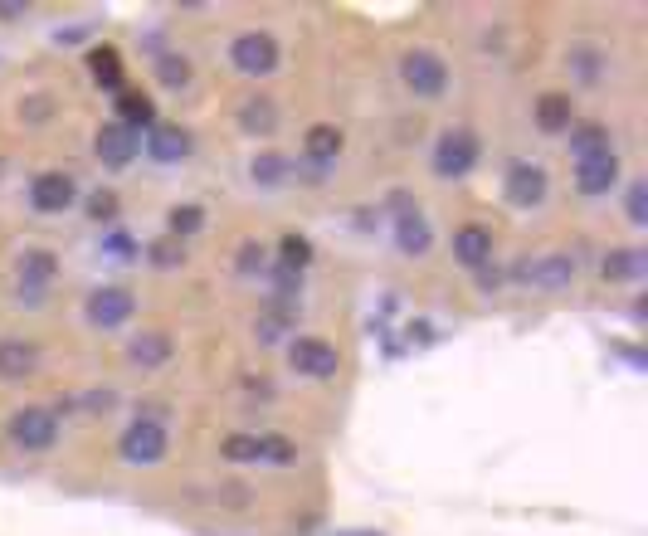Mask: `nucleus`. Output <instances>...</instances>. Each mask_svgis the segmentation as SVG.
I'll list each match as a JSON object with an SVG mask.
<instances>
[{"instance_id":"f257e3e1","label":"nucleus","mask_w":648,"mask_h":536,"mask_svg":"<svg viewBox=\"0 0 648 536\" xmlns=\"http://www.w3.org/2000/svg\"><path fill=\"white\" fill-rule=\"evenodd\" d=\"M478 156H483L478 132H473V127H449V132H439L429 161H434V176H439V181H463V176L478 166Z\"/></svg>"},{"instance_id":"f03ea898","label":"nucleus","mask_w":648,"mask_h":536,"mask_svg":"<svg viewBox=\"0 0 648 536\" xmlns=\"http://www.w3.org/2000/svg\"><path fill=\"white\" fill-rule=\"evenodd\" d=\"M400 83L424 98V103H434V98H444L449 93V64H444V54H434V49H410L405 59H400Z\"/></svg>"},{"instance_id":"7ed1b4c3","label":"nucleus","mask_w":648,"mask_h":536,"mask_svg":"<svg viewBox=\"0 0 648 536\" xmlns=\"http://www.w3.org/2000/svg\"><path fill=\"white\" fill-rule=\"evenodd\" d=\"M117 454H122V463H132V468H156V463L171 454V434H166V424H156V420H132L122 429V439H117Z\"/></svg>"},{"instance_id":"20e7f679","label":"nucleus","mask_w":648,"mask_h":536,"mask_svg":"<svg viewBox=\"0 0 648 536\" xmlns=\"http://www.w3.org/2000/svg\"><path fill=\"white\" fill-rule=\"evenodd\" d=\"M10 444L25 449V454H49L59 444V415L44 410V405H25L10 415Z\"/></svg>"},{"instance_id":"39448f33","label":"nucleus","mask_w":648,"mask_h":536,"mask_svg":"<svg viewBox=\"0 0 648 536\" xmlns=\"http://www.w3.org/2000/svg\"><path fill=\"white\" fill-rule=\"evenodd\" d=\"M229 64L249 78H268L283 64V49H278V39L268 35V30H244V35H234V44H229Z\"/></svg>"},{"instance_id":"423d86ee","label":"nucleus","mask_w":648,"mask_h":536,"mask_svg":"<svg viewBox=\"0 0 648 536\" xmlns=\"http://www.w3.org/2000/svg\"><path fill=\"white\" fill-rule=\"evenodd\" d=\"M288 366L298 376H307V381H332L342 371V356H337V346L327 337H293L288 342Z\"/></svg>"},{"instance_id":"0eeeda50","label":"nucleus","mask_w":648,"mask_h":536,"mask_svg":"<svg viewBox=\"0 0 648 536\" xmlns=\"http://www.w3.org/2000/svg\"><path fill=\"white\" fill-rule=\"evenodd\" d=\"M546 191H551V181H546V166H536V161H512L507 176H502V195L517 210H536L546 200Z\"/></svg>"},{"instance_id":"6e6552de","label":"nucleus","mask_w":648,"mask_h":536,"mask_svg":"<svg viewBox=\"0 0 648 536\" xmlns=\"http://www.w3.org/2000/svg\"><path fill=\"white\" fill-rule=\"evenodd\" d=\"M132 312H137V298H132L127 288H98V293H88V303H83L88 327H98V332H117V327H127Z\"/></svg>"},{"instance_id":"1a4fd4ad","label":"nucleus","mask_w":648,"mask_h":536,"mask_svg":"<svg viewBox=\"0 0 648 536\" xmlns=\"http://www.w3.org/2000/svg\"><path fill=\"white\" fill-rule=\"evenodd\" d=\"M74 200H78V181L69 171H44V176L30 181V205L39 215H64Z\"/></svg>"},{"instance_id":"9d476101","label":"nucleus","mask_w":648,"mask_h":536,"mask_svg":"<svg viewBox=\"0 0 648 536\" xmlns=\"http://www.w3.org/2000/svg\"><path fill=\"white\" fill-rule=\"evenodd\" d=\"M93 152H98V161H103V166L122 171V166H132V161H137V152H142V132H132V127H122V122H103V127H98Z\"/></svg>"},{"instance_id":"9b49d317","label":"nucleus","mask_w":648,"mask_h":536,"mask_svg":"<svg viewBox=\"0 0 648 536\" xmlns=\"http://www.w3.org/2000/svg\"><path fill=\"white\" fill-rule=\"evenodd\" d=\"M517 283H532V288H571L575 278V259L571 254H541V259H527V264L512 268Z\"/></svg>"},{"instance_id":"f8f14e48","label":"nucleus","mask_w":648,"mask_h":536,"mask_svg":"<svg viewBox=\"0 0 648 536\" xmlns=\"http://www.w3.org/2000/svg\"><path fill=\"white\" fill-rule=\"evenodd\" d=\"M619 186V156L605 152V156H590V161H575V191L580 195H610Z\"/></svg>"},{"instance_id":"ddd939ff","label":"nucleus","mask_w":648,"mask_h":536,"mask_svg":"<svg viewBox=\"0 0 648 536\" xmlns=\"http://www.w3.org/2000/svg\"><path fill=\"white\" fill-rule=\"evenodd\" d=\"M142 147H147V156H152V161H161V166H176V161H186V156H191V132H186V127H176V122H156Z\"/></svg>"},{"instance_id":"4468645a","label":"nucleus","mask_w":648,"mask_h":536,"mask_svg":"<svg viewBox=\"0 0 648 536\" xmlns=\"http://www.w3.org/2000/svg\"><path fill=\"white\" fill-rule=\"evenodd\" d=\"M39 371V346L25 337H0V381H30Z\"/></svg>"},{"instance_id":"2eb2a0df","label":"nucleus","mask_w":648,"mask_h":536,"mask_svg":"<svg viewBox=\"0 0 648 536\" xmlns=\"http://www.w3.org/2000/svg\"><path fill=\"white\" fill-rule=\"evenodd\" d=\"M171 356H176V342H171V332H161V327H152V332H137V337L127 342V361H132V366H142V371L166 366Z\"/></svg>"},{"instance_id":"dca6fc26","label":"nucleus","mask_w":648,"mask_h":536,"mask_svg":"<svg viewBox=\"0 0 648 536\" xmlns=\"http://www.w3.org/2000/svg\"><path fill=\"white\" fill-rule=\"evenodd\" d=\"M278 122H283V113H278V103L273 98H244L239 103V132L244 137H259V142H268L273 132H278Z\"/></svg>"},{"instance_id":"f3484780","label":"nucleus","mask_w":648,"mask_h":536,"mask_svg":"<svg viewBox=\"0 0 648 536\" xmlns=\"http://www.w3.org/2000/svg\"><path fill=\"white\" fill-rule=\"evenodd\" d=\"M532 117L546 137H566L571 122H575V103L566 98V93H541V98L532 103Z\"/></svg>"},{"instance_id":"a211bd4d","label":"nucleus","mask_w":648,"mask_h":536,"mask_svg":"<svg viewBox=\"0 0 648 536\" xmlns=\"http://www.w3.org/2000/svg\"><path fill=\"white\" fill-rule=\"evenodd\" d=\"M454 259L463 268H478L493 264V230H483V225H463V230H454Z\"/></svg>"},{"instance_id":"6ab92c4d","label":"nucleus","mask_w":648,"mask_h":536,"mask_svg":"<svg viewBox=\"0 0 648 536\" xmlns=\"http://www.w3.org/2000/svg\"><path fill=\"white\" fill-rule=\"evenodd\" d=\"M395 244H400V254H410V259H424V254H429L434 230H429V220H424L415 205L400 210V220H395Z\"/></svg>"},{"instance_id":"aec40b11","label":"nucleus","mask_w":648,"mask_h":536,"mask_svg":"<svg viewBox=\"0 0 648 536\" xmlns=\"http://www.w3.org/2000/svg\"><path fill=\"white\" fill-rule=\"evenodd\" d=\"M342 147H346L342 127H332V122H312V127H307V137H303V161L332 166V161L342 156Z\"/></svg>"},{"instance_id":"412c9836","label":"nucleus","mask_w":648,"mask_h":536,"mask_svg":"<svg viewBox=\"0 0 648 536\" xmlns=\"http://www.w3.org/2000/svg\"><path fill=\"white\" fill-rule=\"evenodd\" d=\"M571 142V156L575 161H590V156H605V152H614L610 147V127L605 122H571V132H566Z\"/></svg>"},{"instance_id":"4be33fe9","label":"nucleus","mask_w":648,"mask_h":536,"mask_svg":"<svg viewBox=\"0 0 648 536\" xmlns=\"http://www.w3.org/2000/svg\"><path fill=\"white\" fill-rule=\"evenodd\" d=\"M644 249H610L605 259H600V278L605 283H629V278H644Z\"/></svg>"},{"instance_id":"5701e85b","label":"nucleus","mask_w":648,"mask_h":536,"mask_svg":"<svg viewBox=\"0 0 648 536\" xmlns=\"http://www.w3.org/2000/svg\"><path fill=\"white\" fill-rule=\"evenodd\" d=\"M88 74H93L98 88L117 93V88H122V54H117L113 44H93V49H88Z\"/></svg>"},{"instance_id":"b1692460","label":"nucleus","mask_w":648,"mask_h":536,"mask_svg":"<svg viewBox=\"0 0 648 536\" xmlns=\"http://www.w3.org/2000/svg\"><path fill=\"white\" fill-rule=\"evenodd\" d=\"M605 64H610V54H605L600 44H571V54H566V69H571L580 83H600V78H605Z\"/></svg>"},{"instance_id":"393cba45","label":"nucleus","mask_w":648,"mask_h":536,"mask_svg":"<svg viewBox=\"0 0 648 536\" xmlns=\"http://www.w3.org/2000/svg\"><path fill=\"white\" fill-rule=\"evenodd\" d=\"M117 122L122 127H132V132H152L156 127V103L147 98V93H117Z\"/></svg>"},{"instance_id":"a878e982","label":"nucleus","mask_w":648,"mask_h":536,"mask_svg":"<svg viewBox=\"0 0 648 536\" xmlns=\"http://www.w3.org/2000/svg\"><path fill=\"white\" fill-rule=\"evenodd\" d=\"M249 176H254L259 186H268V191H273V186H283V181L293 176V161H288V156H278V152H259L254 161H249Z\"/></svg>"},{"instance_id":"bb28decb","label":"nucleus","mask_w":648,"mask_h":536,"mask_svg":"<svg viewBox=\"0 0 648 536\" xmlns=\"http://www.w3.org/2000/svg\"><path fill=\"white\" fill-rule=\"evenodd\" d=\"M54 254L49 249H30V254H20V288H44L49 278H54Z\"/></svg>"},{"instance_id":"cd10ccee","label":"nucleus","mask_w":648,"mask_h":536,"mask_svg":"<svg viewBox=\"0 0 648 536\" xmlns=\"http://www.w3.org/2000/svg\"><path fill=\"white\" fill-rule=\"evenodd\" d=\"M200 230H205V210H200V205H171V210H166V234H171V239L186 244V239Z\"/></svg>"},{"instance_id":"c85d7f7f","label":"nucleus","mask_w":648,"mask_h":536,"mask_svg":"<svg viewBox=\"0 0 648 536\" xmlns=\"http://www.w3.org/2000/svg\"><path fill=\"white\" fill-rule=\"evenodd\" d=\"M142 259H147L152 268H181L186 264V244L171 239V234H161V239H152V244L142 249Z\"/></svg>"},{"instance_id":"c756f323","label":"nucleus","mask_w":648,"mask_h":536,"mask_svg":"<svg viewBox=\"0 0 648 536\" xmlns=\"http://www.w3.org/2000/svg\"><path fill=\"white\" fill-rule=\"evenodd\" d=\"M191 59L186 54H161L156 59V78H161V88H171V93H181L186 83H191Z\"/></svg>"},{"instance_id":"7c9ffc66","label":"nucleus","mask_w":648,"mask_h":536,"mask_svg":"<svg viewBox=\"0 0 648 536\" xmlns=\"http://www.w3.org/2000/svg\"><path fill=\"white\" fill-rule=\"evenodd\" d=\"M259 459L288 468V463H298V444L288 434H259Z\"/></svg>"},{"instance_id":"2f4dec72","label":"nucleus","mask_w":648,"mask_h":536,"mask_svg":"<svg viewBox=\"0 0 648 536\" xmlns=\"http://www.w3.org/2000/svg\"><path fill=\"white\" fill-rule=\"evenodd\" d=\"M278 264L293 268V273H303L312 264V244H307L303 234H283V244H278Z\"/></svg>"},{"instance_id":"473e14b6","label":"nucleus","mask_w":648,"mask_h":536,"mask_svg":"<svg viewBox=\"0 0 648 536\" xmlns=\"http://www.w3.org/2000/svg\"><path fill=\"white\" fill-rule=\"evenodd\" d=\"M268 264H273V259H268V249L259 244V239H244V244H239V254H234V268H239L244 278H254V273H268Z\"/></svg>"},{"instance_id":"72a5a7b5","label":"nucleus","mask_w":648,"mask_h":536,"mask_svg":"<svg viewBox=\"0 0 648 536\" xmlns=\"http://www.w3.org/2000/svg\"><path fill=\"white\" fill-rule=\"evenodd\" d=\"M220 459L254 463L259 459V439H254V434H225V439H220Z\"/></svg>"},{"instance_id":"f704fd0d","label":"nucleus","mask_w":648,"mask_h":536,"mask_svg":"<svg viewBox=\"0 0 648 536\" xmlns=\"http://www.w3.org/2000/svg\"><path fill=\"white\" fill-rule=\"evenodd\" d=\"M83 210H88V220H98V225H113L117 220V191H93L88 200H83Z\"/></svg>"},{"instance_id":"c9c22d12","label":"nucleus","mask_w":648,"mask_h":536,"mask_svg":"<svg viewBox=\"0 0 648 536\" xmlns=\"http://www.w3.org/2000/svg\"><path fill=\"white\" fill-rule=\"evenodd\" d=\"M624 215H629V225H648V181H629V191H624Z\"/></svg>"},{"instance_id":"e433bc0d","label":"nucleus","mask_w":648,"mask_h":536,"mask_svg":"<svg viewBox=\"0 0 648 536\" xmlns=\"http://www.w3.org/2000/svg\"><path fill=\"white\" fill-rule=\"evenodd\" d=\"M113 405H117L113 390H88V395H78L74 400V410H88V415H108Z\"/></svg>"},{"instance_id":"4c0bfd02","label":"nucleus","mask_w":648,"mask_h":536,"mask_svg":"<svg viewBox=\"0 0 648 536\" xmlns=\"http://www.w3.org/2000/svg\"><path fill=\"white\" fill-rule=\"evenodd\" d=\"M103 249H108L113 259H122V264H127V259H142V249H137V244H132V239H127V234H122V230L103 234Z\"/></svg>"},{"instance_id":"58836bf2","label":"nucleus","mask_w":648,"mask_h":536,"mask_svg":"<svg viewBox=\"0 0 648 536\" xmlns=\"http://www.w3.org/2000/svg\"><path fill=\"white\" fill-rule=\"evenodd\" d=\"M49 113H54V108H49V98H44V93H35V98H20V117H30V122H44Z\"/></svg>"},{"instance_id":"ea45409f","label":"nucleus","mask_w":648,"mask_h":536,"mask_svg":"<svg viewBox=\"0 0 648 536\" xmlns=\"http://www.w3.org/2000/svg\"><path fill=\"white\" fill-rule=\"evenodd\" d=\"M293 176H298L303 186H322V181H327V166H317V161H298Z\"/></svg>"},{"instance_id":"a19ab883","label":"nucleus","mask_w":648,"mask_h":536,"mask_svg":"<svg viewBox=\"0 0 648 536\" xmlns=\"http://www.w3.org/2000/svg\"><path fill=\"white\" fill-rule=\"evenodd\" d=\"M497 283H502V273H497L493 264H483V268H478V288H483V293H493Z\"/></svg>"},{"instance_id":"79ce46f5","label":"nucleus","mask_w":648,"mask_h":536,"mask_svg":"<svg viewBox=\"0 0 648 536\" xmlns=\"http://www.w3.org/2000/svg\"><path fill=\"white\" fill-rule=\"evenodd\" d=\"M0 20H25V5H5L0 0Z\"/></svg>"}]
</instances>
